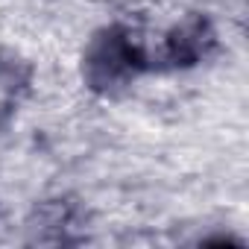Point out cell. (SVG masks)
Segmentation results:
<instances>
[{"label": "cell", "instance_id": "obj_2", "mask_svg": "<svg viewBox=\"0 0 249 249\" xmlns=\"http://www.w3.org/2000/svg\"><path fill=\"white\" fill-rule=\"evenodd\" d=\"M217 47V30L208 18L202 15H191L182 24H176L156 56H150V68L156 71H188L196 68L199 62H205Z\"/></svg>", "mask_w": 249, "mask_h": 249}, {"label": "cell", "instance_id": "obj_1", "mask_svg": "<svg viewBox=\"0 0 249 249\" xmlns=\"http://www.w3.org/2000/svg\"><path fill=\"white\" fill-rule=\"evenodd\" d=\"M147 71L150 53L120 24L100 27L82 50V82L97 97H120Z\"/></svg>", "mask_w": 249, "mask_h": 249}]
</instances>
